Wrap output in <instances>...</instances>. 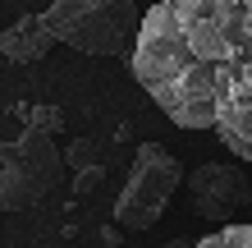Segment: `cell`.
Listing matches in <instances>:
<instances>
[{
    "instance_id": "3",
    "label": "cell",
    "mask_w": 252,
    "mask_h": 248,
    "mask_svg": "<svg viewBox=\"0 0 252 248\" xmlns=\"http://www.w3.org/2000/svg\"><path fill=\"white\" fill-rule=\"evenodd\" d=\"M184 184V166L179 156L165 152L160 142H138V156L128 166V179L115 198V225L128 235H142L160 221V212L170 207L174 188Z\"/></svg>"
},
{
    "instance_id": "4",
    "label": "cell",
    "mask_w": 252,
    "mask_h": 248,
    "mask_svg": "<svg viewBox=\"0 0 252 248\" xmlns=\"http://www.w3.org/2000/svg\"><path fill=\"white\" fill-rule=\"evenodd\" d=\"M60 147L55 134L23 129L14 142H0V207L5 212H28L60 184Z\"/></svg>"
},
{
    "instance_id": "1",
    "label": "cell",
    "mask_w": 252,
    "mask_h": 248,
    "mask_svg": "<svg viewBox=\"0 0 252 248\" xmlns=\"http://www.w3.org/2000/svg\"><path fill=\"white\" fill-rule=\"evenodd\" d=\"M133 78L179 129L252 161V0H160L142 14Z\"/></svg>"
},
{
    "instance_id": "8",
    "label": "cell",
    "mask_w": 252,
    "mask_h": 248,
    "mask_svg": "<svg viewBox=\"0 0 252 248\" xmlns=\"http://www.w3.org/2000/svg\"><path fill=\"white\" fill-rule=\"evenodd\" d=\"M60 124H64V110H55V106H28V110H23V129L60 134Z\"/></svg>"
},
{
    "instance_id": "5",
    "label": "cell",
    "mask_w": 252,
    "mask_h": 248,
    "mask_svg": "<svg viewBox=\"0 0 252 248\" xmlns=\"http://www.w3.org/2000/svg\"><path fill=\"white\" fill-rule=\"evenodd\" d=\"M188 198H192V212L202 216V221H216L229 225L234 216L248 207L252 188H248V175L229 161H202L197 170L188 175Z\"/></svg>"
},
{
    "instance_id": "7",
    "label": "cell",
    "mask_w": 252,
    "mask_h": 248,
    "mask_svg": "<svg viewBox=\"0 0 252 248\" xmlns=\"http://www.w3.org/2000/svg\"><path fill=\"white\" fill-rule=\"evenodd\" d=\"M197 248H252V225H239V221H229V225L211 230L206 239H197Z\"/></svg>"
},
{
    "instance_id": "2",
    "label": "cell",
    "mask_w": 252,
    "mask_h": 248,
    "mask_svg": "<svg viewBox=\"0 0 252 248\" xmlns=\"http://www.w3.org/2000/svg\"><path fill=\"white\" fill-rule=\"evenodd\" d=\"M41 19L55 41L83 55H133L142 28L133 0H51Z\"/></svg>"
},
{
    "instance_id": "6",
    "label": "cell",
    "mask_w": 252,
    "mask_h": 248,
    "mask_svg": "<svg viewBox=\"0 0 252 248\" xmlns=\"http://www.w3.org/2000/svg\"><path fill=\"white\" fill-rule=\"evenodd\" d=\"M55 46V37H51V28L41 14H23V19H14L5 33H0V51H5V60L14 65H37V60H46Z\"/></svg>"
}]
</instances>
